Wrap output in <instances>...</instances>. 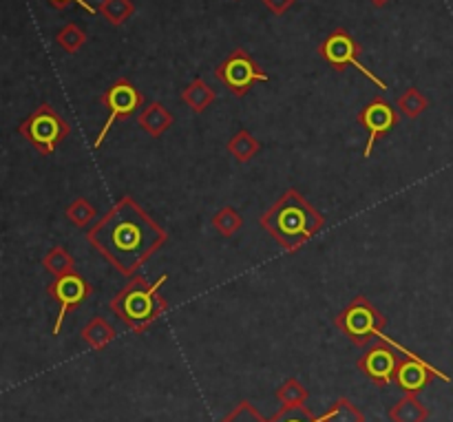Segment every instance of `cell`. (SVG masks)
<instances>
[{
  "mask_svg": "<svg viewBox=\"0 0 453 422\" xmlns=\"http://www.w3.org/2000/svg\"><path fill=\"white\" fill-rule=\"evenodd\" d=\"M87 242L119 274L135 277L142 265L166 246L168 233L131 195H124L91 230H87Z\"/></svg>",
  "mask_w": 453,
  "mask_h": 422,
  "instance_id": "6da1fadb",
  "label": "cell"
},
{
  "mask_svg": "<svg viewBox=\"0 0 453 422\" xmlns=\"http://www.w3.org/2000/svg\"><path fill=\"white\" fill-rule=\"evenodd\" d=\"M259 226L286 252H296L326 228V217L296 188H288L268 211Z\"/></svg>",
  "mask_w": 453,
  "mask_h": 422,
  "instance_id": "7a4b0ae2",
  "label": "cell"
},
{
  "mask_svg": "<svg viewBox=\"0 0 453 422\" xmlns=\"http://www.w3.org/2000/svg\"><path fill=\"white\" fill-rule=\"evenodd\" d=\"M168 274H162L157 281L149 283L144 277L135 274L131 281L113 296L111 310L118 314L122 323H127L133 332H146L164 312L168 310V301L159 296Z\"/></svg>",
  "mask_w": 453,
  "mask_h": 422,
  "instance_id": "3957f363",
  "label": "cell"
},
{
  "mask_svg": "<svg viewBox=\"0 0 453 422\" xmlns=\"http://www.w3.org/2000/svg\"><path fill=\"white\" fill-rule=\"evenodd\" d=\"M334 326L348 336L349 343L363 348L372 339H380L385 334L388 318L379 312V308L367 296L358 295L336 314Z\"/></svg>",
  "mask_w": 453,
  "mask_h": 422,
  "instance_id": "277c9868",
  "label": "cell"
},
{
  "mask_svg": "<svg viewBox=\"0 0 453 422\" xmlns=\"http://www.w3.org/2000/svg\"><path fill=\"white\" fill-rule=\"evenodd\" d=\"M69 131V122H66L51 104H47V102H42V104L18 127V133L42 155L56 153V149L65 142Z\"/></svg>",
  "mask_w": 453,
  "mask_h": 422,
  "instance_id": "5b68a950",
  "label": "cell"
},
{
  "mask_svg": "<svg viewBox=\"0 0 453 422\" xmlns=\"http://www.w3.org/2000/svg\"><path fill=\"white\" fill-rule=\"evenodd\" d=\"M358 53H361V47H358V42L354 40V35L349 34L348 29H334L321 44H319V56H321L327 65L334 66L336 71L354 66V69L361 71L367 80H372L380 91H388L389 87L385 84V80H380L374 71L367 69L361 62V58H358Z\"/></svg>",
  "mask_w": 453,
  "mask_h": 422,
  "instance_id": "8992f818",
  "label": "cell"
},
{
  "mask_svg": "<svg viewBox=\"0 0 453 422\" xmlns=\"http://www.w3.org/2000/svg\"><path fill=\"white\" fill-rule=\"evenodd\" d=\"M215 75L237 97L248 96V91H250L255 82H268L270 80V75L257 65L255 58L242 47L230 51V56H226L219 62V66L215 69Z\"/></svg>",
  "mask_w": 453,
  "mask_h": 422,
  "instance_id": "52a82bcc",
  "label": "cell"
},
{
  "mask_svg": "<svg viewBox=\"0 0 453 422\" xmlns=\"http://www.w3.org/2000/svg\"><path fill=\"white\" fill-rule=\"evenodd\" d=\"M100 102L104 104V109L109 111V118H106L104 127L97 133L96 142H93V149H100L104 144L106 135L113 128V124L118 119H127L131 115H135L137 109H142V102H144V96L140 93V88L131 82L128 78H119L102 93Z\"/></svg>",
  "mask_w": 453,
  "mask_h": 422,
  "instance_id": "ba28073f",
  "label": "cell"
},
{
  "mask_svg": "<svg viewBox=\"0 0 453 422\" xmlns=\"http://www.w3.org/2000/svg\"><path fill=\"white\" fill-rule=\"evenodd\" d=\"M47 295L58 305V317L53 323V336H58L66 314L78 310L93 295V288L78 270H73V272H66L62 277H53V281L47 286Z\"/></svg>",
  "mask_w": 453,
  "mask_h": 422,
  "instance_id": "9c48e42d",
  "label": "cell"
},
{
  "mask_svg": "<svg viewBox=\"0 0 453 422\" xmlns=\"http://www.w3.org/2000/svg\"><path fill=\"white\" fill-rule=\"evenodd\" d=\"M357 122L367 131V144L365 150H363V157L370 159L376 142L396 128V124L401 122V115H398V109L392 102L385 100L383 96H376L358 111Z\"/></svg>",
  "mask_w": 453,
  "mask_h": 422,
  "instance_id": "30bf717a",
  "label": "cell"
},
{
  "mask_svg": "<svg viewBox=\"0 0 453 422\" xmlns=\"http://www.w3.org/2000/svg\"><path fill=\"white\" fill-rule=\"evenodd\" d=\"M398 365H401V357L396 349L389 343L380 341V343L372 345L365 354L357 361V367L379 387H388L396 380Z\"/></svg>",
  "mask_w": 453,
  "mask_h": 422,
  "instance_id": "8fae6325",
  "label": "cell"
},
{
  "mask_svg": "<svg viewBox=\"0 0 453 422\" xmlns=\"http://www.w3.org/2000/svg\"><path fill=\"white\" fill-rule=\"evenodd\" d=\"M432 379H442L447 380V383L451 380L449 376L438 372L434 365H429L425 358L416 361V358L403 357L401 365H398V372H396V380H394V383H396L405 394H420L429 383H432Z\"/></svg>",
  "mask_w": 453,
  "mask_h": 422,
  "instance_id": "7c38bea8",
  "label": "cell"
},
{
  "mask_svg": "<svg viewBox=\"0 0 453 422\" xmlns=\"http://www.w3.org/2000/svg\"><path fill=\"white\" fill-rule=\"evenodd\" d=\"M175 118H173L171 111L162 104V102H150L149 106H144V111L137 118L142 131L149 133L150 137H159L173 127Z\"/></svg>",
  "mask_w": 453,
  "mask_h": 422,
  "instance_id": "4fadbf2b",
  "label": "cell"
},
{
  "mask_svg": "<svg viewBox=\"0 0 453 422\" xmlns=\"http://www.w3.org/2000/svg\"><path fill=\"white\" fill-rule=\"evenodd\" d=\"M82 341L93 349V352H100L106 345L113 343L118 339V332L115 327L106 321L104 317H93L87 326L82 327Z\"/></svg>",
  "mask_w": 453,
  "mask_h": 422,
  "instance_id": "5bb4252c",
  "label": "cell"
},
{
  "mask_svg": "<svg viewBox=\"0 0 453 422\" xmlns=\"http://www.w3.org/2000/svg\"><path fill=\"white\" fill-rule=\"evenodd\" d=\"M392 422H425L429 418V410L420 403L418 394H405L401 401L388 411Z\"/></svg>",
  "mask_w": 453,
  "mask_h": 422,
  "instance_id": "9a60e30c",
  "label": "cell"
},
{
  "mask_svg": "<svg viewBox=\"0 0 453 422\" xmlns=\"http://www.w3.org/2000/svg\"><path fill=\"white\" fill-rule=\"evenodd\" d=\"M215 100H217V93L208 87L203 78H195L193 82L181 91V102H184V104L197 115L203 113L208 106H212V102Z\"/></svg>",
  "mask_w": 453,
  "mask_h": 422,
  "instance_id": "2e32d148",
  "label": "cell"
},
{
  "mask_svg": "<svg viewBox=\"0 0 453 422\" xmlns=\"http://www.w3.org/2000/svg\"><path fill=\"white\" fill-rule=\"evenodd\" d=\"M226 150H228V153L233 155L239 164H246L259 155L261 142L257 140L250 131H246V128H239V131L230 137L228 144H226Z\"/></svg>",
  "mask_w": 453,
  "mask_h": 422,
  "instance_id": "e0dca14e",
  "label": "cell"
},
{
  "mask_svg": "<svg viewBox=\"0 0 453 422\" xmlns=\"http://www.w3.org/2000/svg\"><path fill=\"white\" fill-rule=\"evenodd\" d=\"M42 268L47 270L51 277H62L66 272H73L75 270V259L69 255L65 246H56L42 257Z\"/></svg>",
  "mask_w": 453,
  "mask_h": 422,
  "instance_id": "ac0fdd59",
  "label": "cell"
},
{
  "mask_svg": "<svg viewBox=\"0 0 453 422\" xmlns=\"http://www.w3.org/2000/svg\"><path fill=\"white\" fill-rule=\"evenodd\" d=\"M97 13L106 18L111 25L119 27L135 13V4H133V0H100Z\"/></svg>",
  "mask_w": 453,
  "mask_h": 422,
  "instance_id": "d6986e66",
  "label": "cell"
},
{
  "mask_svg": "<svg viewBox=\"0 0 453 422\" xmlns=\"http://www.w3.org/2000/svg\"><path fill=\"white\" fill-rule=\"evenodd\" d=\"M396 109H398V113L405 115L407 119H416L429 109V100L418 91V88L411 87V88H407L405 93H401V96H398Z\"/></svg>",
  "mask_w": 453,
  "mask_h": 422,
  "instance_id": "ffe728a7",
  "label": "cell"
},
{
  "mask_svg": "<svg viewBox=\"0 0 453 422\" xmlns=\"http://www.w3.org/2000/svg\"><path fill=\"white\" fill-rule=\"evenodd\" d=\"M326 422H365L363 411L354 405L349 398H336V403H332L330 410L323 414Z\"/></svg>",
  "mask_w": 453,
  "mask_h": 422,
  "instance_id": "44dd1931",
  "label": "cell"
},
{
  "mask_svg": "<svg viewBox=\"0 0 453 422\" xmlns=\"http://www.w3.org/2000/svg\"><path fill=\"white\" fill-rule=\"evenodd\" d=\"M310 392L301 380L288 379L281 387L277 389V401L281 403V407H303L308 403Z\"/></svg>",
  "mask_w": 453,
  "mask_h": 422,
  "instance_id": "7402d4cb",
  "label": "cell"
},
{
  "mask_svg": "<svg viewBox=\"0 0 453 422\" xmlns=\"http://www.w3.org/2000/svg\"><path fill=\"white\" fill-rule=\"evenodd\" d=\"M97 208L88 202L87 197H75L73 202L66 206V219L75 226V228H88L91 221H96Z\"/></svg>",
  "mask_w": 453,
  "mask_h": 422,
  "instance_id": "603a6c76",
  "label": "cell"
},
{
  "mask_svg": "<svg viewBox=\"0 0 453 422\" xmlns=\"http://www.w3.org/2000/svg\"><path fill=\"white\" fill-rule=\"evenodd\" d=\"M243 219L233 206H224L212 215V228L221 234V237H234L242 230Z\"/></svg>",
  "mask_w": 453,
  "mask_h": 422,
  "instance_id": "cb8c5ba5",
  "label": "cell"
},
{
  "mask_svg": "<svg viewBox=\"0 0 453 422\" xmlns=\"http://www.w3.org/2000/svg\"><path fill=\"white\" fill-rule=\"evenodd\" d=\"M56 42L65 49L66 53H78L87 42V34L78 22H69L56 34Z\"/></svg>",
  "mask_w": 453,
  "mask_h": 422,
  "instance_id": "d4e9b609",
  "label": "cell"
},
{
  "mask_svg": "<svg viewBox=\"0 0 453 422\" xmlns=\"http://www.w3.org/2000/svg\"><path fill=\"white\" fill-rule=\"evenodd\" d=\"M270 422H326L323 416L312 414L308 407H281Z\"/></svg>",
  "mask_w": 453,
  "mask_h": 422,
  "instance_id": "484cf974",
  "label": "cell"
},
{
  "mask_svg": "<svg viewBox=\"0 0 453 422\" xmlns=\"http://www.w3.org/2000/svg\"><path fill=\"white\" fill-rule=\"evenodd\" d=\"M221 422H270V420H265L264 416L259 414V410L252 405V403L243 401V403H239V405L234 407V410L230 411V414L226 416Z\"/></svg>",
  "mask_w": 453,
  "mask_h": 422,
  "instance_id": "4316f807",
  "label": "cell"
},
{
  "mask_svg": "<svg viewBox=\"0 0 453 422\" xmlns=\"http://www.w3.org/2000/svg\"><path fill=\"white\" fill-rule=\"evenodd\" d=\"M261 3H264L265 7L274 13V16H283V13H286L288 9L296 3V0H261Z\"/></svg>",
  "mask_w": 453,
  "mask_h": 422,
  "instance_id": "83f0119b",
  "label": "cell"
},
{
  "mask_svg": "<svg viewBox=\"0 0 453 422\" xmlns=\"http://www.w3.org/2000/svg\"><path fill=\"white\" fill-rule=\"evenodd\" d=\"M49 4H51V7H56V9H65L66 4H71V3H78L80 7L82 9H87L88 13H96L97 12V7H93V4H88L87 0H47Z\"/></svg>",
  "mask_w": 453,
  "mask_h": 422,
  "instance_id": "f1b7e54d",
  "label": "cell"
},
{
  "mask_svg": "<svg viewBox=\"0 0 453 422\" xmlns=\"http://www.w3.org/2000/svg\"><path fill=\"white\" fill-rule=\"evenodd\" d=\"M372 3H374L376 7H385V4H388L389 0H372Z\"/></svg>",
  "mask_w": 453,
  "mask_h": 422,
  "instance_id": "f546056e",
  "label": "cell"
},
{
  "mask_svg": "<svg viewBox=\"0 0 453 422\" xmlns=\"http://www.w3.org/2000/svg\"><path fill=\"white\" fill-rule=\"evenodd\" d=\"M234 3H239V0H234Z\"/></svg>",
  "mask_w": 453,
  "mask_h": 422,
  "instance_id": "4dcf8cb0",
  "label": "cell"
}]
</instances>
